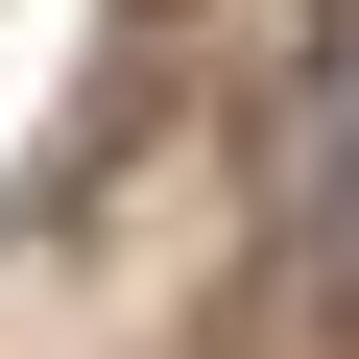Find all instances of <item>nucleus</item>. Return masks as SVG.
I'll use <instances>...</instances> for the list:
<instances>
[{"label": "nucleus", "mask_w": 359, "mask_h": 359, "mask_svg": "<svg viewBox=\"0 0 359 359\" xmlns=\"http://www.w3.org/2000/svg\"><path fill=\"white\" fill-rule=\"evenodd\" d=\"M311 287L359 311V25H335V72H311Z\"/></svg>", "instance_id": "f257e3e1"}]
</instances>
